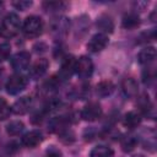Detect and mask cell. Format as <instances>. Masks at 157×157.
Instances as JSON below:
<instances>
[{
    "label": "cell",
    "instance_id": "cell-13",
    "mask_svg": "<svg viewBox=\"0 0 157 157\" xmlns=\"http://www.w3.org/2000/svg\"><path fill=\"white\" fill-rule=\"evenodd\" d=\"M121 92L126 98H132L137 96L139 92V85L135 78L132 77H126L121 82Z\"/></svg>",
    "mask_w": 157,
    "mask_h": 157
},
{
    "label": "cell",
    "instance_id": "cell-14",
    "mask_svg": "<svg viewBox=\"0 0 157 157\" xmlns=\"http://www.w3.org/2000/svg\"><path fill=\"white\" fill-rule=\"evenodd\" d=\"M96 26H97L98 29H101V33H103V34L112 33L113 29H114V22L112 20V17L105 15V13H103V15L97 17Z\"/></svg>",
    "mask_w": 157,
    "mask_h": 157
},
{
    "label": "cell",
    "instance_id": "cell-7",
    "mask_svg": "<svg viewBox=\"0 0 157 157\" xmlns=\"http://www.w3.org/2000/svg\"><path fill=\"white\" fill-rule=\"evenodd\" d=\"M31 63V55L28 52H18L11 58V66L16 72H22L23 70L28 69Z\"/></svg>",
    "mask_w": 157,
    "mask_h": 157
},
{
    "label": "cell",
    "instance_id": "cell-24",
    "mask_svg": "<svg viewBox=\"0 0 157 157\" xmlns=\"http://www.w3.org/2000/svg\"><path fill=\"white\" fill-rule=\"evenodd\" d=\"M58 135H59V139L64 144H71V142L75 141V134H74V131L70 130V129H67V128H65L61 131H59Z\"/></svg>",
    "mask_w": 157,
    "mask_h": 157
},
{
    "label": "cell",
    "instance_id": "cell-1",
    "mask_svg": "<svg viewBox=\"0 0 157 157\" xmlns=\"http://www.w3.org/2000/svg\"><path fill=\"white\" fill-rule=\"evenodd\" d=\"M20 29H21V21L16 13L10 12L2 18L0 26V34L4 36L5 38L15 37L20 32Z\"/></svg>",
    "mask_w": 157,
    "mask_h": 157
},
{
    "label": "cell",
    "instance_id": "cell-26",
    "mask_svg": "<svg viewBox=\"0 0 157 157\" xmlns=\"http://www.w3.org/2000/svg\"><path fill=\"white\" fill-rule=\"evenodd\" d=\"M11 54V47L9 43L4 42V43H0V61H5L6 59H9Z\"/></svg>",
    "mask_w": 157,
    "mask_h": 157
},
{
    "label": "cell",
    "instance_id": "cell-22",
    "mask_svg": "<svg viewBox=\"0 0 157 157\" xmlns=\"http://www.w3.org/2000/svg\"><path fill=\"white\" fill-rule=\"evenodd\" d=\"M137 145V139L132 135H126L120 140V146L124 152H131Z\"/></svg>",
    "mask_w": 157,
    "mask_h": 157
},
{
    "label": "cell",
    "instance_id": "cell-32",
    "mask_svg": "<svg viewBox=\"0 0 157 157\" xmlns=\"http://www.w3.org/2000/svg\"><path fill=\"white\" fill-rule=\"evenodd\" d=\"M1 6H2V2H0V7H1Z\"/></svg>",
    "mask_w": 157,
    "mask_h": 157
},
{
    "label": "cell",
    "instance_id": "cell-4",
    "mask_svg": "<svg viewBox=\"0 0 157 157\" xmlns=\"http://www.w3.org/2000/svg\"><path fill=\"white\" fill-rule=\"evenodd\" d=\"M70 28V21L69 18L64 17V16H56L50 21L49 25V29L50 33L55 37V38H61L64 36H66V33L69 32Z\"/></svg>",
    "mask_w": 157,
    "mask_h": 157
},
{
    "label": "cell",
    "instance_id": "cell-11",
    "mask_svg": "<svg viewBox=\"0 0 157 157\" xmlns=\"http://www.w3.org/2000/svg\"><path fill=\"white\" fill-rule=\"evenodd\" d=\"M32 104H33V99L31 97H28V96H23V97L18 98L12 104L11 110L17 115H23L32 108Z\"/></svg>",
    "mask_w": 157,
    "mask_h": 157
},
{
    "label": "cell",
    "instance_id": "cell-9",
    "mask_svg": "<svg viewBox=\"0 0 157 157\" xmlns=\"http://www.w3.org/2000/svg\"><path fill=\"white\" fill-rule=\"evenodd\" d=\"M75 59L72 56H66L61 64V67L58 72V78L63 82L71 77V75L75 72Z\"/></svg>",
    "mask_w": 157,
    "mask_h": 157
},
{
    "label": "cell",
    "instance_id": "cell-21",
    "mask_svg": "<svg viewBox=\"0 0 157 157\" xmlns=\"http://www.w3.org/2000/svg\"><path fill=\"white\" fill-rule=\"evenodd\" d=\"M25 130V124L21 120H11L6 126V132L10 136H17Z\"/></svg>",
    "mask_w": 157,
    "mask_h": 157
},
{
    "label": "cell",
    "instance_id": "cell-30",
    "mask_svg": "<svg viewBox=\"0 0 157 157\" xmlns=\"http://www.w3.org/2000/svg\"><path fill=\"white\" fill-rule=\"evenodd\" d=\"M2 82H4V70L2 67H0V88L2 86Z\"/></svg>",
    "mask_w": 157,
    "mask_h": 157
},
{
    "label": "cell",
    "instance_id": "cell-19",
    "mask_svg": "<svg viewBox=\"0 0 157 157\" xmlns=\"http://www.w3.org/2000/svg\"><path fill=\"white\" fill-rule=\"evenodd\" d=\"M113 156H114V151L105 145H98L93 147L92 151L90 152V157H113Z\"/></svg>",
    "mask_w": 157,
    "mask_h": 157
},
{
    "label": "cell",
    "instance_id": "cell-27",
    "mask_svg": "<svg viewBox=\"0 0 157 157\" xmlns=\"http://www.w3.org/2000/svg\"><path fill=\"white\" fill-rule=\"evenodd\" d=\"M12 6L17 10H21V11H25L27 10L28 7L32 6V1H27V0H20V1H12Z\"/></svg>",
    "mask_w": 157,
    "mask_h": 157
},
{
    "label": "cell",
    "instance_id": "cell-16",
    "mask_svg": "<svg viewBox=\"0 0 157 157\" xmlns=\"http://www.w3.org/2000/svg\"><path fill=\"white\" fill-rule=\"evenodd\" d=\"M141 123V114L137 112H128L123 118V124L128 129H135Z\"/></svg>",
    "mask_w": 157,
    "mask_h": 157
},
{
    "label": "cell",
    "instance_id": "cell-29",
    "mask_svg": "<svg viewBox=\"0 0 157 157\" xmlns=\"http://www.w3.org/2000/svg\"><path fill=\"white\" fill-rule=\"evenodd\" d=\"M155 29H151L150 32H145V33H142L141 36H140V38L139 39H141V40H139L140 43H146L147 40H152V39H155Z\"/></svg>",
    "mask_w": 157,
    "mask_h": 157
},
{
    "label": "cell",
    "instance_id": "cell-17",
    "mask_svg": "<svg viewBox=\"0 0 157 157\" xmlns=\"http://www.w3.org/2000/svg\"><path fill=\"white\" fill-rule=\"evenodd\" d=\"M114 88H115V86H114V83H113L112 81L104 80V81H101V82L96 86V93H97L99 97L104 98V97L110 96V94L114 92Z\"/></svg>",
    "mask_w": 157,
    "mask_h": 157
},
{
    "label": "cell",
    "instance_id": "cell-15",
    "mask_svg": "<svg viewBox=\"0 0 157 157\" xmlns=\"http://www.w3.org/2000/svg\"><path fill=\"white\" fill-rule=\"evenodd\" d=\"M137 59L141 65H150L156 59V49L153 47H145L140 50Z\"/></svg>",
    "mask_w": 157,
    "mask_h": 157
},
{
    "label": "cell",
    "instance_id": "cell-10",
    "mask_svg": "<svg viewBox=\"0 0 157 157\" xmlns=\"http://www.w3.org/2000/svg\"><path fill=\"white\" fill-rule=\"evenodd\" d=\"M43 141V134L40 130H32V131H28L26 132L22 139H21V142L23 146L28 147V148H34L37 147L40 142Z\"/></svg>",
    "mask_w": 157,
    "mask_h": 157
},
{
    "label": "cell",
    "instance_id": "cell-5",
    "mask_svg": "<svg viewBox=\"0 0 157 157\" xmlns=\"http://www.w3.org/2000/svg\"><path fill=\"white\" fill-rule=\"evenodd\" d=\"M93 61L88 56H81L75 61V74L80 78H88L93 74Z\"/></svg>",
    "mask_w": 157,
    "mask_h": 157
},
{
    "label": "cell",
    "instance_id": "cell-25",
    "mask_svg": "<svg viewBox=\"0 0 157 157\" xmlns=\"http://www.w3.org/2000/svg\"><path fill=\"white\" fill-rule=\"evenodd\" d=\"M11 107L9 105V103L6 102V99L0 97V120H5L10 117L11 114Z\"/></svg>",
    "mask_w": 157,
    "mask_h": 157
},
{
    "label": "cell",
    "instance_id": "cell-6",
    "mask_svg": "<svg viewBox=\"0 0 157 157\" xmlns=\"http://www.w3.org/2000/svg\"><path fill=\"white\" fill-rule=\"evenodd\" d=\"M102 107L98 102H88L81 110L80 117L86 121H96L102 117Z\"/></svg>",
    "mask_w": 157,
    "mask_h": 157
},
{
    "label": "cell",
    "instance_id": "cell-31",
    "mask_svg": "<svg viewBox=\"0 0 157 157\" xmlns=\"http://www.w3.org/2000/svg\"><path fill=\"white\" fill-rule=\"evenodd\" d=\"M134 157H144L142 155H136V156H134Z\"/></svg>",
    "mask_w": 157,
    "mask_h": 157
},
{
    "label": "cell",
    "instance_id": "cell-20",
    "mask_svg": "<svg viewBox=\"0 0 157 157\" xmlns=\"http://www.w3.org/2000/svg\"><path fill=\"white\" fill-rule=\"evenodd\" d=\"M137 105L140 108V112L145 115H150L151 112L153 110V105L150 101V97L147 94H141L137 99Z\"/></svg>",
    "mask_w": 157,
    "mask_h": 157
},
{
    "label": "cell",
    "instance_id": "cell-8",
    "mask_svg": "<svg viewBox=\"0 0 157 157\" xmlns=\"http://www.w3.org/2000/svg\"><path fill=\"white\" fill-rule=\"evenodd\" d=\"M108 42H109V39H108V36L107 34H103L101 32L99 33H96L88 40L87 49L91 53H99V52H102L108 45Z\"/></svg>",
    "mask_w": 157,
    "mask_h": 157
},
{
    "label": "cell",
    "instance_id": "cell-28",
    "mask_svg": "<svg viewBox=\"0 0 157 157\" xmlns=\"http://www.w3.org/2000/svg\"><path fill=\"white\" fill-rule=\"evenodd\" d=\"M45 157H61V151L55 146H50L45 151Z\"/></svg>",
    "mask_w": 157,
    "mask_h": 157
},
{
    "label": "cell",
    "instance_id": "cell-18",
    "mask_svg": "<svg viewBox=\"0 0 157 157\" xmlns=\"http://www.w3.org/2000/svg\"><path fill=\"white\" fill-rule=\"evenodd\" d=\"M140 25V17L136 12H128L121 20V26L125 29H134Z\"/></svg>",
    "mask_w": 157,
    "mask_h": 157
},
{
    "label": "cell",
    "instance_id": "cell-12",
    "mask_svg": "<svg viewBox=\"0 0 157 157\" xmlns=\"http://www.w3.org/2000/svg\"><path fill=\"white\" fill-rule=\"evenodd\" d=\"M48 67H49V61H48L47 59H44V58L38 59V60L32 65V67H31V70H29V75H31L32 78L38 80V78H40V77L44 76V74L47 72Z\"/></svg>",
    "mask_w": 157,
    "mask_h": 157
},
{
    "label": "cell",
    "instance_id": "cell-3",
    "mask_svg": "<svg viewBox=\"0 0 157 157\" xmlns=\"http://www.w3.org/2000/svg\"><path fill=\"white\" fill-rule=\"evenodd\" d=\"M27 83H28V78L23 74L15 72L7 78L5 83V88L9 94H18L27 87Z\"/></svg>",
    "mask_w": 157,
    "mask_h": 157
},
{
    "label": "cell",
    "instance_id": "cell-23",
    "mask_svg": "<svg viewBox=\"0 0 157 157\" xmlns=\"http://www.w3.org/2000/svg\"><path fill=\"white\" fill-rule=\"evenodd\" d=\"M66 4L63 1H44L43 2V9L48 12H60L65 10Z\"/></svg>",
    "mask_w": 157,
    "mask_h": 157
},
{
    "label": "cell",
    "instance_id": "cell-2",
    "mask_svg": "<svg viewBox=\"0 0 157 157\" xmlns=\"http://www.w3.org/2000/svg\"><path fill=\"white\" fill-rule=\"evenodd\" d=\"M44 29V22L39 16H28L22 25V32L27 38H37Z\"/></svg>",
    "mask_w": 157,
    "mask_h": 157
}]
</instances>
